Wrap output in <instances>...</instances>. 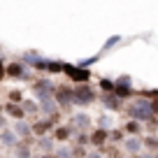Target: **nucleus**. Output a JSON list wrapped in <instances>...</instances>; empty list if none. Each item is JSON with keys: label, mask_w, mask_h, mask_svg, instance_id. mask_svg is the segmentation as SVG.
I'll return each mask as SVG.
<instances>
[{"label": "nucleus", "mask_w": 158, "mask_h": 158, "mask_svg": "<svg viewBox=\"0 0 158 158\" xmlns=\"http://www.w3.org/2000/svg\"><path fill=\"white\" fill-rule=\"evenodd\" d=\"M5 77V65H2V60H0V79Z\"/></svg>", "instance_id": "nucleus-7"}, {"label": "nucleus", "mask_w": 158, "mask_h": 158, "mask_svg": "<svg viewBox=\"0 0 158 158\" xmlns=\"http://www.w3.org/2000/svg\"><path fill=\"white\" fill-rule=\"evenodd\" d=\"M10 114H14V116H21V114H23V112H21L19 107H10Z\"/></svg>", "instance_id": "nucleus-5"}, {"label": "nucleus", "mask_w": 158, "mask_h": 158, "mask_svg": "<svg viewBox=\"0 0 158 158\" xmlns=\"http://www.w3.org/2000/svg\"><path fill=\"white\" fill-rule=\"evenodd\" d=\"M74 98H77L79 102H91V100H93V91H91L89 86H79V89L74 91Z\"/></svg>", "instance_id": "nucleus-2"}, {"label": "nucleus", "mask_w": 158, "mask_h": 158, "mask_svg": "<svg viewBox=\"0 0 158 158\" xmlns=\"http://www.w3.org/2000/svg\"><path fill=\"white\" fill-rule=\"evenodd\" d=\"M5 72H7V74H12V77H19V74H21V65H10Z\"/></svg>", "instance_id": "nucleus-3"}, {"label": "nucleus", "mask_w": 158, "mask_h": 158, "mask_svg": "<svg viewBox=\"0 0 158 158\" xmlns=\"http://www.w3.org/2000/svg\"><path fill=\"white\" fill-rule=\"evenodd\" d=\"M65 72H68V77L74 79V81H89V77H91L89 70H79V68H68Z\"/></svg>", "instance_id": "nucleus-1"}, {"label": "nucleus", "mask_w": 158, "mask_h": 158, "mask_svg": "<svg viewBox=\"0 0 158 158\" xmlns=\"http://www.w3.org/2000/svg\"><path fill=\"white\" fill-rule=\"evenodd\" d=\"M93 139H95V142L100 144V142H102V139H105V133H95V135H93Z\"/></svg>", "instance_id": "nucleus-4"}, {"label": "nucleus", "mask_w": 158, "mask_h": 158, "mask_svg": "<svg viewBox=\"0 0 158 158\" xmlns=\"http://www.w3.org/2000/svg\"><path fill=\"white\" fill-rule=\"evenodd\" d=\"M151 109H153V112L158 114V98H156V100H153V102H151Z\"/></svg>", "instance_id": "nucleus-6"}]
</instances>
